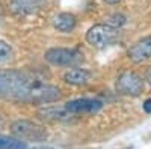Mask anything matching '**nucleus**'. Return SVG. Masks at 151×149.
Segmentation results:
<instances>
[{
	"label": "nucleus",
	"instance_id": "nucleus-4",
	"mask_svg": "<svg viewBox=\"0 0 151 149\" xmlns=\"http://www.w3.org/2000/svg\"><path fill=\"white\" fill-rule=\"evenodd\" d=\"M44 57L48 63L56 66H74L83 60L82 51L76 48H50Z\"/></svg>",
	"mask_w": 151,
	"mask_h": 149
},
{
	"label": "nucleus",
	"instance_id": "nucleus-11",
	"mask_svg": "<svg viewBox=\"0 0 151 149\" xmlns=\"http://www.w3.org/2000/svg\"><path fill=\"white\" fill-rule=\"evenodd\" d=\"M53 26H55V29H58L59 32L68 33V32H71V30L76 27V17H74L73 14H68V12H62V14H59V15L55 18Z\"/></svg>",
	"mask_w": 151,
	"mask_h": 149
},
{
	"label": "nucleus",
	"instance_id": "nucleus-15",
	"mask_svg": "<svg viewBox=\"0 0 151 149\" xmlns=\"http://www.w3.org/2000/svg\"><path fill=\"white\" fill-rule=\"evenodd\" d=\"M144 111L151 115V99H147V101L144 103Z\"/></svg>",
	"mask_w": 151,
	"mask_h": 149
},
{
	"label": "nucleus",
	"instance_id": "nucleus-2",
	"mask_svg": "<svg viewBox=\"0 0 151 149\" xmlns=\"http://www.w3.org/2000/svg\"><path fill=\"white\" fill-rule=\"evenodd\" d=\"M12 134L20 140H27V142H44L47 139V130L41 125H38L30 120H17L11 127Z\"/></svg>",
	"mask_w": 151,
	"mask_h": 149
},
{
	"label": "nucleus",
	"instance_id": "nucleus-12",
	"mask_svg": "<svg viewBox=\"0 0 151 149\" xmlns=\"http://www.w3.org/2000/svg\"><path fill=\"white\" fill-rule=\"evenodd\" d=\"M0 149H26V143L20 139L0 134Z\"/></svg>",
	"mask_w": 151,
	"mask_h": 149
},
{
	"label": "nucleus",
	"instance_id": "nucleus-13",
	"mask_svg": "<svg viewBox=\"0 0 151 149\" xmlns=\"http://www.w3.org/2000/svg\"><path fill=\"white\" fill-rule=\"evenodd\" d=\"M11 59H12V48L9 47V44L0 39V63H6Z\"/></svg>",
	"mask_w": 151,
	"mask_h": 149
},
{
	"label": "nucleus",
	"instance_id": "nucleus-8",
	"mask_svg": "<svg viewBox=\"0 0 151 149\" xmlns=\"http://www.w3.org/2000/svg\"><path fill=\"white\" fill-rule=\"evenodd\" d=\"M47 0H11V11L15 15H30L33 12H38Z\"/></svg>",
	"mask_w": 151,
	"mask_h": 149
},
{
	"label": "nucleus",
	"instance_id": "nucleus-17",
	"mask_svg": "<svg viewBox=\"0 0 151 149\" xmlns=\"http://www.w3.org/2000/svg\"><path fill=\"white\" fill-rule=\"evenodd\" d=\"M106 3H109V5H115V3H118L119 0H104Z\"/></svg>",
	"mask_w": 151,
	"mask_h": 149
},
{
	"label": "nucleus",
	"instance_id": "nucleus-7",
	"mask_svg": "<svg viewBox=\"0 0 151 149\" xmlns=\"http://www.w3.org/2000/svg\"><path fill=\"white\" fill-rule=\"evenodd\" d=\"M129 57L134 63H142V62L151 59V36L137 41L129 50Z\"/></svg>",
	"mask_w": 151,
	"mask_h": 149
},
{
	"label": "nucleus",
	"instance_id": "nucleus-10",
	"mask_svg": "<svg viewBox=\"0 0 151 149\" xmlns=\"http://www.w3.org/2000/svg\"><path fill=\"white\" fill-rule=\"evenodd\" d=\"M89 77H91V74L86 69H82V68H74V69H70L64 74V80L68 84H74V86L86 84L89 81Z\"/></svg>",
	"mask_w": 151,
	"mask_h": 149
},
{
	"label": "nucleus",
	"instance_id": "nucleus-9",
	"mask_svg": "<svg viewBox=\"0 0 151 149\" xmlns=\"http://www.w3.org/2000/svg\"><path fill=\"white\" fill-rule=\"evenodd\" d=\"M38 115H40L42 119H47V120H59V122H64V120H70L71 116H74L73 113H70V111L64 107H56V106H48V107H42L40 108V111H38Z\"/></svg>",
	"mask_w": 151,
	"mask_h": 149
},
{
	"label": "nucleus",
	"instance_id": "nucleus-3",
	"mask_svg": "<svg viewBox=\"0 0 151 149\" xmlns=\"http://www.w3.org/2000/svg\"><path fill=\"white\" fill-rule=\"evenodd\" d=\"M118 38V29L109 24H95L86 32V41L95 48H106Z\"/></svg>",
	"mask_w": 151,
	"mask_h": 149
},
{
	"label": "nucleus",
	"instance_id": "nucleus-14",
	"mask_svg": "<svg viewBox=\"0 0 151 149\" xmlns=\"http://www.w3.org/2000/svg\"><path fill=\"white\" fill-rule=\"evenodd\" d=\"M124 23H125V17L121 14H113L107 18V24L115 29H119L121 26H124Z\"/></svg>",
	"mask_w": 151,
	"mask_h": 149
},
{
	"label": "nucleus",
	"instance_id": "nucleus-6",
	"mask_svg": "<svg viewBox=\"0 0 151 149\" xmlns=\"http://www.w3.org/2000/svg\"><path fill=\"white\" fill-rule=\"evenodd\" d=\"M103 107V103L98 99H89V98H79L73 99L65 104V108L73 115H92L100 111Z\"/></svg>",
	"mask_w": 151,
	"mask_h": 149
},
{
	"label": "nucleus",
	"instance_id": "nucleus-19",
	"mask_svg": "<svg viewBox=\"0 0 151 149\" xmlns=\"http://www.w3.org/2000/svg\"><path fill=\"white\" fill-rule=\"evenodd\" d=\"M2 125H3V120H2V118H0V128H2Z\"/></svg>",
	"mask_w": 151,
	"mask_h": 149
},
{
	"label": "nucleus",
	"instance_id": "nucleus-5",
	"mask_svg": "<svg viewBox=\"0 0 151 149\" xmlns=\"http://www.w3.org/2000/svg\"><path fill=\"white\" fill-rule=\"evenodd\" d=\"M116 91L121 95L137 96L144 91V81L137 74H134L132 71H125L116 80Z\"/></svg>",
	"mask_w": 151,
	"mask_h": 149
},
{
	"label": "nucleus",
	"instance_id": "nucleus-1",
	"mask_svg": "<svg viewBox=\"0 0 151 149\" xmlns=\"http://www.w3.org/2000/svg\"><path fill=\"white\" fill-rule=\"evenodd\" d=\"M0 98L17 103L45 104L58 101L60 91L27 72L0 69Z\"/></svg>",
	"mask_w": 151,
	"mask_h": 149
},
{
	"label": "nucleus",
	"instance_id": "nucleus-16",
	"mask_svg": "<svg viewBox=\"0 0 151 149\" xmlns=\"http://www.w3.org/2000/svg\"><path fill=\"white\" fill-rule=\"evenodd\" d=\"M147 80H148V83L151 84V66H150L148 71H147Z\"/></svg>",
	"mask_w": 151,
	"mask_h": 149
},
{
	"label": "nucleus",
	"instance_id": "nucleus-18",
	"mask_svg": "<svg viewBox=\"0 0 151 149\" xmlns=\"http://www.w3.org/2000/svg\"><path fill=\"white\" fill-rule=\"evenodd\" d=\"M33 149H52V148H33Z\"/></svg>",
	"mask_w": 151,
	"mask_h": 149
}]
</instances>
